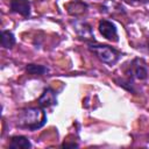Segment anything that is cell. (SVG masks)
<instances>
[{"mask_svg": "<svg viewBox=\"0 0 149 149\" xmlns=\"http://www.w3.org/2000/svg\"><path fill=\"white\" fill-rule=\"evenodd\" d=\"M47 122V114L43 107H29L23 109L17 120V126L28 130H37Z\"/></svg>", "mask_w": 149, "mask_h": 149, "instance_id": "6da1fadb", "label": "cell"}, {"mask_svg": "<svg viewBox=\"0 0 149 149\" xmlns=\"http://www.w3.org/2000/svg\"><path fill=\"white\" fill-rule=\"evenodd\" d=\"M87 45H88L90 51H92L102 63H105L107 65H114L115 63L119 62V59L121 57V54L116 49H114L109 45L98 44L94 41L87 42Z\"/></svg>", "mask_w": 149, "mask_h": 149, "instance_id": "7a4b0ae2", "label": "cell"}, {"mask_svg": "<svg viewBox=\"0 0 149 149\" xmlns=\"http://www.w3.org/2000/svg\"><path fill=\"white\" fill-rule=\"evenodd\" d=\"M71 24H72V27H73V30L77 33V35H78L80 38H84L85 41H88V42L94 41V33H93V29H92V27H91L87 22L76 19V20L71 21Z\"/></svg>", "mask_w": 149, "mask_h": 149, "instance_id": "3957f363", "label": "cell"}, {"mask_svg": "<svg viewBox=\"0 0 149 149\" xmlns=\"http://www.w3.org/2000/svg\"><path fill=\"white\" fill-rule=\"evenodd\" d=\"M127 74L129 76V78H136L140 80L146 79L148 77V69H147L146 63L140 58H135L130 63Z\"/></svg>", "mask_w": 149, "mask_h": 149, "instance_id": "277c9868", "label": "cell"}, {"mask_svg": "<svg viewBox=\"0 0 149 149\" xmlns=\"http://www.w3.org/2000/svg\"><path fill=\"white\" fill-rule=\"evenodd\" d=\"M98 28H99V31L100 34L107 38L108 41H119V36H118V29H116V26L112 22V21H108V20H100L99 21V24H98Z\"/></svg>", "mask_w": 149, "mask_h": 149, "instance_id": "5b68a950", "label": "cell"}, {"mask_svg": "<svg viewBox=\"0 0 149 149\" xmlns=\"http://www.w3.org/2000/svg\"><path fill=\"white\" fill-rule=\"evenodd\" d=\"M9 9L12 13H17L23 17L30 16V1L29 0H10Z\"/></svg>", "mask_w": 149, "mask_h": 149, "instance_id": "8992f818", "label": "cell"}, {"mask_svg": "<svg viewBox=\"0 0 149 149\" xmlns=\"http://www.w3.org/2000/svg\"><path fill=\"white\" fill-rule=\"evenodd\" d=\"M37 102H38V106H41L43 108L51 107L57 104V94L52 88L47 87L43 90L41 97L37 99Z\"/></svg>", "mask_w": 149, "mask_h": 149, "instance_id": "52a82bcc", "label": "cell"}, {"mask_svg": "<svg viewBox=\"0 0 149 149\" xmlns=\"http://www.w3.org/2000/svg\"><path fill=\"white\" fill-rule=\"evenodd\" d=\"M9 148H12V149H28V148H31V143L26 136L16 135V136H13L10 139Z\"/></svg>", "mask_w": 149, "mask_h": 149, "instance_id": "ba28073f", "label": "cell"}, {"mask_svg": "<svg viewBox=\"0 0 149 149\" xmlns=\"http://www.w3.org/2000/svg\"><path fill=\"white\" fill-rule=\"evenodd\" d=\"M66 8H68V12L71 14V15H79V14H83L84 12H86V8H87V5L81 2V1H78V0H74L70 3L66 5Z\"/></svg>", "mask_w": 149, "mask_h": 149, "instance_id": "9c48e42d", "label": "cell"}, {"mask_svg": "<svg viewBox=\"0 0 149 149\" xmlns=\"http://www.w3.org/2000/svg\"><path fill=\"white\" fill-rule=\"evenodd\" d=\"M15 36L9 30H2L1 31V45L5 49H10L15 44Z\"/></svg>", "mask_w": 149, "mask_h": 149, "instance_id": "30bf717a", "label": "cell"}, {"mask_svg": "<svg viewBox=\"0 0 149 149\" xmlns=\"http://www.w3.org/2000/svg\"><path fill=\"white\" fill-rule=\"evenodd\" d=\"M26 71L34 76H43L48 72V68L40 64H27Z\"/></svg>", "mask_w": 149, "mask_h": 149, "instance_id": "8fae6325", "label": "cell"}, {"mask_svg": "<svg viewBox=\"0 0 149 149\" xmlns=\"http://www.w3.org/2000/svg\"><path fill=\"white\" fill-rule=\"evenodd\" d=\"M129 3H142V2H148L149 0H125Z\"/></svg>", "mask_w": 149, "mask_h": 149, "instance_id": "7c38bea8", "label": "cell"}, {"mask_svg": "<svg viewBox=\"0 0 149 149\" xmlns=\"http://www.w3.org/2000/svg\"><path fill=\"white\" fill-rule=\"evenodd\" d=\"M62 147H78V144H77V143H71V144H69V143H63Z\"/></svg>", "mask_w": 149, "mask_h": 149, "instance_id": "4fadbf2b", "label": "cell"}]
</instances>
